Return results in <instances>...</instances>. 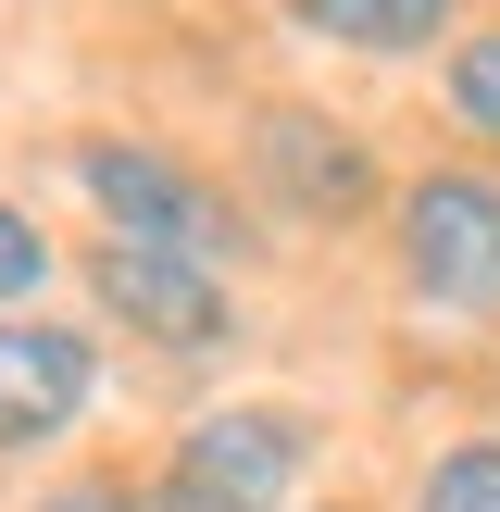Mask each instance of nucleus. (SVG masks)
Listing matches in <instances>:
<instances>
[{
    "instance_id": "obj_7",
    "label": "nucleus",
    "mask_w": 500,
    "mask_h": 512,
    "mask_svg": "<svg viewBox=\"0 0 500 512\" xmlns=\"http://www.w3.org/2000/svg\"><path fill=\"white\" fill-rule=\"evenodd\" d=\"M313 38H338V50H425L450 25V0H288Z\"/></svg>"
},
{
    "instance_id": "obj_9",
    "label": "nucleus",
    "mask_w": 500,
    "mask_h": 512,
    "mask_svg": "<svg viewBox=\"0 0 500 512\" xmlns=\"http://www.w3.org/2000/svg\"><path fill=\"white\" fill-rule=\"evenodd\" d=\"M450 113H463L475 138H500V38H463V50H450Z\"/></svg>"
},
{
    "instance_id": "obj_4",
    "label": "nucleus",
    "mask_w": 500,
    "mask_h": 512,
    "mask_svg": "<svg viewBox=\"0 0 500 512\" xmlns=\"http://www.w3.org/2000/svg\"><path fill=\"white\" fill-rule=\"evenodd\" d=\"M100 313L138 325V338H163V350H213V338H225L213 263H188V250H138V238L100 250Z\"/></svg>"
},
{
    "instance_id": "obj_3",
    "label": "nucleus",
    "mask_w": 500,
    "mask_h": 512,
    "mask_svg": "<svg viewBox=\"0 0 500 512\" xmlns=\"http://www.w3.org/2000/svg\"><path fill=\"white\" fill-rule=\"evenodd\" d=\"M400 263H413L425 300L488 313L500 300V188L488 175H425V188L400 200Z\"/></svg>"
},
{
    "instance_id": "obj_2",
    "label": "nucleus",
    "mask_w": 500,
    "mask_h": 512,
    "mask_svg": "<svg viewBox=\"0 0 500 512\" xmlns=\"http://www.w3.org/2000/svg\"><path fill=\"white\" fill-rule=\"evenodd\" d=\"M300 413H213V425H188L175 438V463H163V512H275L288 500V475H300Z\"/></svg>"
},
{
    "instance_id": "obj_11",
    "label": "nucleus",
    "mask_w": 500,
    "mask_h": 512,
    "mask_svg": "<svg viewBox=\"0 0 500 512\" xmlns=\"http://www.w3.org/2000/svg\"><path fill=\"white\" fill-rule=\"evenodd\" d=\"M50 512H138V500H113V488H75V500H50Z\"/></svg>"
},
{
    "instance_id": "obj_10",
    "label": "nucleus",
    "mask_w": 500,
    "mask_h": 512,
    "mask_svg": "<svg viewBox=\"0 0 500 512\" xmlns=\"http://www.w3.org/2000/svg\"><path fill=\"white\" fill-rule=\"evenodd\" d=\"M38 275H50V250H38V225H25L13 200H0V300H25V288H38Z\"/></svg>"
},
{
    "instance_id": "obj_8",
    "label": "nucleus",
    "mask_w": 500,
    "mask_h": 512,
    "mask_svg": "<svg viewBox=\"0 0 500 512\" xmlns=\"http://www.w3.org/2000/svg\"><path fill=\"white\" fill-rule=\"evenodd\" d=\"M425 512H500V438L438 450V463H425Z\"/></svg>"
},
{
    "instance_id": "obj_1",
    "label": "nucleus",
    "mask_w": 500,
    "mask_h": 512,
    "mask_svg": "<svg viewBox=\"0 0 500 512\" xmlns=\"http://www.w3.org/2000/svg\"><path fill=\"white\" fill-rule=\"evenodd\" d=\"M75 175H88V200L113 213V238H138V250L225 263V238H238V213H225L188 163H163V150H138V138H88V150H75Z\"/></svg>"
},
{
    "instance_id": "obj_5",
    "label": "nucleus",
    "mask_w": 500,
    "mask_h": 512,
    "mask_svg": "<svg viewBox=\"0 0 500 512\" xmlns=\"http://www.w3.org/2000/svg\"><path fill=\"white\" fill-rule=\"evenodd\" d=\"M88 413V338L63 325H0V450L50 438V425Z\"/></svg>"
},
{
    "instance_id": "obj_6",
    "label": "nucleus",
    "mask_w": 500,
    "mask_h": 512,
    "mask_svg": "<svg viewBox=\"0 0 500 512\" xmlns=\"http://www.w3.org/2000/svg\"><path fill=\"white\" fill-rule=\"evenodd\" d=\"M263 175L288 213H363V188H375V163L325 113H263Z\"/></svg>"
}]
</instances>
